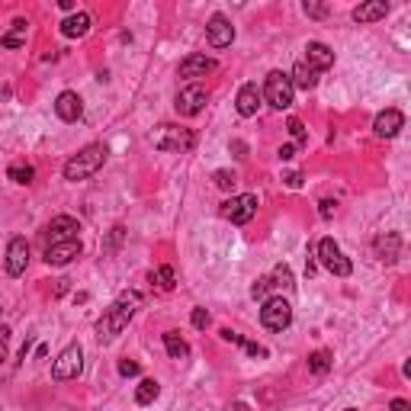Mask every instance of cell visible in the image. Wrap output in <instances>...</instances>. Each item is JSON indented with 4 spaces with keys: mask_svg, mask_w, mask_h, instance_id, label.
Listing matches in <instances>:
<instances>
[{
    "mask_svg": "<svg viewBox=\"0 0 411 411\" xmlns=\"http://www.w3.org/2000/svg\"><path fill=\"white\" fill-rule=\"evenodd\" d=\"M283 180H286L289 186H302V173H286V177H283Z\"/></svg>",
    "mask_w": 411,
    "mask_h": 411,
    "instance_id": "39",
    "label": "cell"
},
{
    "mask_svg": "<svg viewBox=\"0 0 411 411\" xmlns=\"http://www.w3.org/2000/svg\"><path fill=\"white\" fill-rule=\"evenodd\" d=\"M254 215H257L254 193H241V196H231L228 203H222V218H228L231 225H248Z\"/></svg>",
    "mask_w": 411,
    "mask_h": 411,
    "instance_id": "8",
    "label": "cell"
},
{
    "mask_svg": "<svg viewBox=\"0 0 411 411\" xmlns=\"http://www.w3.org/2000/svg\"><path fill=\"white\" fill-rule=\"evenodd\" d=\"M318 260L325 270H331L334 276H350L353 273V263L344 257V250L338 248L334 238H321L318 241Z\"/></svg>",
    "mask_w": 411,
    "mask_h": 411,
    "instance_id": "6",
    "label": "cell"
},
{
    "mask_svg": "<svg viewBox=\"0 0 411 411\" xmlns=\"http://www.w3.org/2000/svg\"><path fill=\"white\" fill-rule=\"evenodd\" d=\"M209 325V312L206 308H193V328H206Z\"/></svg>",
    "mask_w": 411,
    "mask_h": 411,
    "instance_id": "34",
    "label": "cell"
},
{
    "mask_svg": "<svg viewBox=\"0 0 411 411\" xmlns=\"http://www.w3.org/2000/svg\"><path fill=\"white\" fill-rule=\"evenodd\" d=\"M23 42H26V19H16L13 29L4 36V49H19Z\"/></svg>",
    "mask_w": 411,
    "mask_h": 411,
    "instance_id": "26",
    "label": "cell"
},
{
    "mask_svg": "<svg viewBox=\"0 0 411 411\" xmlns=\"http://www.w3.org/2000/svg\"><path fill=\"white\" fill-rule=\"evenodd\" d=\"M392 411H408V402H402V398H395V402H392Z\"/></svg>",
    "mask_w": 411,
    "mask_h": 411,
    "instance_id": "41",
    "label": "cell"
},
{
    "mask_svg": "<svg viewBox=\"0 0 411 411\" xmlns=\"http://www.w3.org/2000/svg\"><path fill=\"white\" fill-rule=\"evenodd\" d=\"M244 347H248V353H250V357H267V350H263L260 344H250V340H244Z\"/></svg>",
    "mask_w": 411,
    "mask_h": 411,
    "instance_id": "37",
    "label": "cell"
},
{
    "mask_svg": "<svg viewBox=\"0 0 411 411\" xmlns=\"http://www.w3.org/2000/svg\"><path fill=\"white\" fill-rule=\"evenodd\" d=\"M29 263V241L26 238H13L10 248H6V273L10 276H19Z\"/></svg>",
    "mask_w": 411,
    "mask_h": 411,
    "instance_id": "13",
    "label": "cell"
},
{
    "mask_svg": "<svg viewBox=\"0 0 411 411\" xmlns=\"http://www.w3.org/2000/svg\"><path fill=\"white\" fill-rule=\"evenodd\" d=\"M222 338H225V340H231V344H244V340H241V334L228 331V328H225V331H222Z\"/></svg>",
    "mask_w": 411,
    "mask_h": 411,
    "instance_id": "38",
    "label": "cell"
},
{
    "mask_svg": "<svg viewBox=\"0 0 411 411\" xmlns=\"http://www.w3.org/2000/svg\"><path fill=\"white\" fill-rule=\"evenodd\" d=\"M6 350H10V328L0 325V363L6 360Z\"/></svg>",
    "mask_w": 411,
    "mask_h": 411,
    "instance_id": "30",
    "label": "cell"
},
{
    "mask_svg": "<svg viewBox=\"0 0 411 411\" xmlns=\"http://www.w3.org/2000/svg\"><path fill=\"white\" fill-rule=\"evenodd\" d=\"M305 13H308V16H325V13H328V6H321V4H305Z\"/></svg>",
    "mask_w": 411,
    "mask_h": 411,
    "instance_id": "35",
    "label": "cell"
},
{
    "mask_svg": "<svg viewBox=\"0 0 411 411\" xmlns=\"http://www.w3.org/2000/svg\"><path fill=\"white\" fill-rule=\"evenodd\" d=\"M385 13H389L385 0H370V4H360L357 10H353V19H357V23H379V19H385Z\"/></svg>",
    "mask_w": 411,
    "mask_h": 411,
    "instance_id": "20",
    "label": "cell"
},
{
    "mask_svg": "<svg viewBox=\"0 0 411 411\" xmlns=\"http://www.w3.org/2000/svg\"><path fill=\"white\" fill-rule=\"evenodd\" d=\"M276 154H280V161H293L295 158V145H283Z\"/></svg>",
    "mask_w": 411,
    "mask_h": 411,
    "instance_id": "36",
    "label": "cell"
},
{
    "mask_svg": "<svg viewBox=\"0 0 411 411\" xmlns=\"http://www.w3.org/2000/svg\"><path fill=\"white\" fill-rule=\"evenodd\" d=\"M83 370V350L81 344H71L64 347L61 353H58V360L51 363V376L58 379V382H64V379H77Z\"/></svg>",
    "mask_w": 411,
    "mask_h": 411,
    "instance_id": "7",
    "label": "cell"
},
{
    "mask_svg": "<svg viewBox=\"0 0 411 411\" xmlns=\"http://www.w3.org/2000/svg\"><path fill=\"white\" fill-rule=\"evenodd\" d=\"M158 283H161V289H173V270L171 267H161L158 270Z\"/></svg>",
    "mask_w": 411,
    "mask_h": 411,
    "instance_id": "31",
    "label": "cell"
},
{
    "mask_svg": "<svg viewBox=\"0 0 411 411\" xmlns=\"http://www.w3.org/2000/svg\"><path fill=\"white\" fill-rule=\"evenodd\" d=\"M6 177H10L13 183H32V177H36V171H32L29 164H13L10 171H6Z\"/></svg>",
    "mask_w": 411,
    "mask_h": 411,
    "instance_id": "27",
    "label": "cell"
},
{
    "mask_svg": "<svg viewBox=\"0 0 411 411\" xmlns=\"http://www.w3.org/2000/svg\"><path fill=\"white\" fill-rule=\"evenodd\" d=\"M106 145H87L83 151H77L74 158L64 164V180H87V177H93L96 171L103 167V161H106Z\"/></svg>",
    "mask_w": 411,
    "mask_h": 411,
    "instance_id": "2",
    "label": "cell"
},
{
    "mask_svg": "<svg viewBox=\"0 0 411 411\" xmlns=\"http://www.w3.org/2000/svg\"><path fill=\"white\" fill-rule=\"evenodd\" d=\"M402 126H405L402 109H382V113L376 116V122H372V132H376L379 138H395Z\"/></svg>",
    "mask_w": 411,
    "mask_h": 411,
    "instance_id": "14",
    "label": "cell"
},
{
    "mask_svg": "<svg viewBox=\"0 0 411 411\" xmlns=\"http://www.w3.org/2000/svg\"><path fill=\"white\" fill-rule=\"evenodd\" d=\"M305 64L315 71H328L334 64V51L325 42H308L305 45Z\"/></svg>",
    "mask_w": 411,
    "mask_h": 411,
    "instance_id": "17",
    "label": "cell"
},
{
    "mask_svg": "<svg viewBox=\"0 0 411 411\" xmlns=\"http://www.w3.org/2000/svg\"><path fill=\"white\" fill-rule=\"evenodd\" d=\"M331 353L328 350H315L312 357H308V372H315V376H325L328 370H331Z\"/></svg>",
    "mask_w": 411,
    "mask_h": 411,
    "instance_id": "25",
    "label": "cell"
},
{
    "mask_svg": "<svg viewBox=\"0 0 411 411\" xmlns=\"http://www.w3.org/2000/svg\"><path fill=\"white\" fill-rule=\"evenodd\" d=\"M260 90H257V83H244L241 90H238V100H235V106H238V116H257V106H260Z\"/></svg>",
    "mask_w": 411,
    "mask_h": 411,
    "instance_id": "18",
    "label": "cell"
},
{
    "mask_svg": "<svg viewBox=\"0 0 411 411\" xmlns=\"http://www.w3.org/2000/svg\"><path fill=\"white\" fill-rule=\"evenodd\" d=\"M158 395H161V385L154 382V379H141L138 389H135V402L138 405H151Z\"/></svg>",
    "mask_w": 411,
    "mask_h": 411,
    "instance_id": "24",
    "label": "cell"
},
{
    "mask_svg": "<svg viewBox=\"0 0 411 411\" xmlns=\"http://www.w3.org/2000/svg\"><path fill=\"white\" fill-rule=\"evenodd\" d=\"M270 289H273V280H270V276H263V280H257L254 286H250V295H254V299H267Z\"/></svg>",
    "mask_w": 411,
    "mask_h": 411,
    "instance_id": "28",
    "label": "cell"
},
{
    "mask_svg": "<svg viewBox=\"0 0 411 411\" xmlns=\"http://www.w3.org/2000/svg\"><path fill=\"white\" fill-rule=\"evenodd\" d=\"M331 212H334V203H331V199H325V203H321V215L331 218Z\"/></svg>",
    "mask_w": 411,
    "mask_h": 411,
    "instance_id": "40",
    "label": "cell"
},
{
    "mask_svg": "<svg viewBox=\"0 0 411 411\" xmlns=\"http://www.w3.org/2000/svg\"><path fill=\"white\" fill-rule=\"evenodd\" d=\"M141 308V293L138 289H126V293H119V299L113 302V305L103 312V318L96 321V338H100V344H109V340H116L122 331H126V325L135 318V312Z\"/></svg>",
    "mask_w": 411,
    "mask_h": 411,
    "instance_id": "1",
    "label": "cell"
},
{
    "mask_svg": "<svg viewBox=\"0 0 411 411\" xmlns=\"http://www.w3.org/2000/svg\"><path fill=\"white\" fill-rule=\"evenodd\" d=\"M55 113H58V119H64V122H77L83 116V103H81V96L74 93V90H64V93H58V100H55Z\"/></svg>",
    "mask_w": 411,
    "mask_h": 411,
    "instance_id": "15",
    "label": "cell"
},
{
    "mask_svg": "<svg viewBox=\"0 0 411 411\" xmlns=\"http://www.w3.org/2000/svg\"><path fill=\"white\" fill-rule=\"evenodd\" d=\"M164 347H167V353H171L173 360H186V353H190L186 340L180 338L177 331H167V334H164Z\"/></svg>",
    "mask_w": 411,
    "mask_h": 411,
    "instance_id": "23",
    "label": "cell"
},
{
    "mask_svg": "<svg viewBox=\"0 0 411 411\" xmlns=\"http://www.w3.org/2000/svg\"><path fill=\"white\" fill-rule=\"evenodd\" d=\"M376 257L379 260H385V263H392V260H398V254H402V238L395 235V231H385V235H379L376 238Z\"/></svg>",
    "mask_w": 411,
    "mask_h": 411,
    "instance_id": "19",
    "label": "cell"
},
{
    "mask_svg": "<svg viewBox=\"0 0 411 411\" xmlns=\"http://www.w3.org/2000/svg\"><path fill=\"white\" fill-rule=\"evenodd\" d=\"M81 241H61V244H49V248H45V263H49V267H64V263H71L74 260V257H81Z\"/></svg>",
    "mask_w": 411,
    "mask_h": 411,
    "instance_id": "11",
    "label": "cell"
},
{
    "mask_svg": "<svg viewBox=\"0 0 411 411\" xmlns=\"http://www.w3.org/2000/svg\"><path fill=\"white\" fill-rule=\"evenodd\" d=\"M289 135H293L295 141H305V126H302L299 119H289Z\"/></svg>",
    "mask_w": 411,
    "mask_h": 411,
    "instance_id": "33",
    "label": "cell"
},
{
    "mask_svg": "<svg viewBox=\"0 0 411 411\" xmlns=\"http://www.w3.org/2000/svg\"><path fill=\"white\" fill-rule=\"evenodd\" d=\"M151 141H154V148H161V151H190L193 145H196V135L190 132V128H180V126H158L154 128V135H151Z\"/></svg>",
    "mask_w": 411,
    "mask_h": 411,
    "instance_id": "4",
    "label": "cell"
},
{
    "mask_svg": "<svg viewBox=\"0 0 411 411\" xmlns=\"http://www.w3.org/2000/svg\"><path fill=\"white\" fill-rule=\"evenodd\" d=\"M61 32L68 39H81L90 32V13H74V16H68L61 23Z\"/></svg>",
    "mask_w": 411,
    "mask_h": 411,
    "instance_id": "22",
    "label": "cell"
},
{
    "mask_svg": "<svg viewBox=\"0 0 411 411\" xmlns=\"http://www.w3.org/2000/svg\"><path fill=\"white\" fill-rule=\"evenodd\" d=\"M119 376H138V363L135 360H119Z\"/></svg>",
    "mask_w": 411,
    "mask_h": 411,
    "instance_id": "32",
    "label": "cell"
},
{
    "mask_svg": "<svg viewBox=\"0 0 411 411\" xmlns=\"http://www.w3.org/2000/svg\"><path fill=\"white\" fill-rule=\"evenodd\" d=\"M235 173L231 171H215V186H222V190H231V186H235Z\"/></svg>",
    "mask_w": 411,
    "mask_h": 411,
    "instance_id": "29",
    "label": "cell"
},
{
    "mask_svg": "<svg viewBox=\"0 0 411 411\" xmlns=\"http://www.w3.org/2000/svg\"><path fill=\"white\" fill-rule=\"evenodd\" d=\"M206 36H209L212 49H225V45H231V39H235V26H231L222 13H215V16L209 19V26H206Z\"/></svg>",
    "mask_w": 411,
    "mask_h": 411,
    "instance_id": "12",
    "label": "cell"
},
{
    "mask_svg": "<svg viewBox=\"0 0 411 411\" xmlns=\"http://www.w3.org/2000/svg\"><path fill=\"white\" fill-rule=\"evenodd\" d=\"M289 81H293V87H299V90H315V83H318V71L308 68L305 61H299L293 68V74H289Z\"/></svg>",
    "mask_w": 411,
    "mask_h": 411,
    "instance_id": "21",
    "label": "cell"
},
{
    "mask_svg": "<svg viewBox=\"0 0 411 411\" xmlns=\"http://www.w3.org/2000/svg\"><path fill=\"white\" fill-rule=\"evenodd\" d=\"M206 100H209L206 87H199V83H190L186 90H180V93H177V103H173V106H177L180 116H196V113H203Z\"/></svg>",
    "mask_w": 411,
    "mask_h": 411,
    "instance_id": "9",
    "label": "cell"
},
{
    "mask_svg": "<svg viewBox=\"0 0 411 411\" xmlns=\"http://www.w3.org/2000/svg\"><path fill=\"white\" fill-rule=\"evenodd\" d=\"M77 231H81V225H77V218L71 215H55L49 222V228H45V244H61V241H74Z\"/></svg>",
    "mask_w": 411,
    "mask_h": 411,
    "instance_id": "10",
    "label": "cell"
},
{
    "mask_svg": "<svg viewBox=\"0 0 411 411\" xmlns=\"http://www.w3.org/2000/svg\"><path fill=\"white\" fill-rule=\"evenodd\" d=\"M209 71H215V61L209 55H199V51H193L180 61V77H206Z\"/></svg>",
    "mask_w": 411,
    "mask_h": 411,
    "instance_id": "16",
    "label": "cell"
},
{
    "mask_svg": "<svg viewBox=\"0 0 411 411\" xmlns=\"http://www.w3.org/2000/svg\"><path fill=\"white\" fill-rule=\"evenodd\" d=\"M344 411H357V408H344Z\"/></svg>",
    "mask_w": 411,
    "mask_h": 411,
    "instance_id": "42",
    "label": "cell"
},
{
    "mask_svg": "<svg viewBox=\"0 0 411 411\" xmlns=\"http://www.w3.org/2000/svg\"><path fill=\"white\" fill-rule=\"evenodd\" d=\"M289 321H293V305L283 295H270L260 308V325L267 331H286Z\"/></svg>",
    "mask_w": 411,
    "mask_h": 411,
    "instance_id": "5",
    "label": "cell"
},
{
    "mask_svg": "<svg viewBox=\"0 0 411 411\" xmlns=\"http://www.w3.org/2000/svg\"><path fill=\"white\" fill-rule=\"evenodd\" d=\"M260 93L267 96V103L273 109H289V106H293L295 87H293V81H289V74H283V71H270Z\"/></svg>",
    "mask_w": 411,
    "mask_h": 411,
    "instance_id": "3",
    "label": "cell"
}]
</instances>
